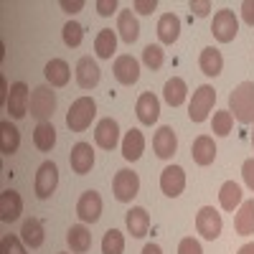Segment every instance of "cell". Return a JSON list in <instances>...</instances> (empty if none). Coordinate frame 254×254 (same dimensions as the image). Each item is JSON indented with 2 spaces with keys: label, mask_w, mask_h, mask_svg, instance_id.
I'll use <instances>...</instances> for the list:
<instances>
[{
  "label": "cell",
  "mask_w": 254,
  "mask_h": 254,
  "mask_svg": "<svg viewBox=\"0 0 254 254\" xmlns=\"http://www.w3.org/2000/svg\"><path fill=\"white\" fill-rule=\"evenodd\" d=\"M229 112L242 125L254 122V81H242L239 87L229 94Z\"/></svg>",
  "instance_id": "obj_1"
},
{
  "label": "cell",
  "mask_w": 254,
  "mask_h": 254,
  "mask_svg": "<svg viewBox=\"0 0 254 254\" xmlns=\"http://www.w3.org/2000/svg\"><path fill=\"white\" fill-rule=\"evenodd\" d=\"M94 115H97L94 99L92 97H79L69 107V112H66V127H69L71 132H84L92 125Z\"/></svg>",
  "instance_id": "obj_2"
},
{
  "label": "cell",
  "mask_w": 254,
  "mask_h": 254,
  "mask_svg": "<svg viewBox=\"0 0 254 254\" xmlns=\"http://www.w3.org/2000/svg\"><path fill=\"white\" fill-rule=\"evenodd\" d=\"M31 117H36L38 122H49L56 112V92L54 87H36L31 92V107H28Z\"/></svg>",
  "instance_id": "obj_3"
},
{
  "label": "cell",
  "mask_w": 254,
  "mask_h": 254,
  "mask_svg": "<svg viewBox=\"0 0 254 254\" xmlns=\"http://www.w3.org/2000/svg\"><path fill=\"white\" fill-rule=\"evenodd\" d=\"M56 186H59V168H56V163H54V160L41 163L38 171H36V183H33L36 196H38L41 201L51 198V193L56 190Z\"/></svg>",
  "instance_id": "obj_4"
},
{
  "label": "cell",
  "mask_w": 254,
  "mask_h": 254,
  "mask_svg": "<svg viewBox=\"0 0 254 254\" xmlns=\"http://www.w3.org/2000/svg\"><path fill=\"white\" fill-rule=\"evenodd\" d=\"M214 102H216L214 87L203 84V87H198L193 92V99H190V104H188V117L193 120V122H203L208 117V112L214 110Z\"/></svg>",
  "instance_id": "obj_5"
},
{
  "label": "cell",
  "mask_w": 254,
  "mask_h": 254,
  "mask_svg": "<svg viewBox=\"0 0 254 254\" xmlns=\"http://www.w3.org/2000/svg\"><path fill=\"white\" fill-rule=\"evenodd\" d=\"M196 229L198 234L208 242H214L221 237V229H224V221H221V214L214 208V206H203L198 214H196Z\"/></svg>",
  "instance_id": "obj_6"
},
{
  "label": "cell",
  "mask_w": 254,
  "mask_h": 254,
  "mask_svg": "<svg viewBox=\"0 0 254 254\" xmlns=\"http://www.w3.org/2000/svg\"><path fill=\"white\" fill-rule=\"evenodd\" d=\"M211 33H214L216 41H221V44H229V41H234L237 33H239V20L234 15V10H219L214 15V23H211Z\"/></svg>",
  "instance_id": "obj_7"
},
{
  "label": "cell",
  "mask_w": 254,
  "mask_h": 254,
  "mask_svg": "<svg viewBox=\"0 0 254 254\" xmlns=\"http://www.w3.org/2000/svg\"><path fill=\"white\" fill-rule=\"evenodd\" d=\"M112 190H115V198L122 201V203H130L135 196H137V190H140V178L135 171H117L115 181H112Z\"/></svg>",
  "instance_id": "obj_8"
},
{
  "label": "cell",
  "mask_w": 254,
  "mask_h": 254,
  "mask_svg": "<svg viewBox=\"0 0 254 254\" xmlns=\"http://www.w3.org/2000/svg\"><path fill=\"white\" fill-rule=\"evenodd\" d=\"M28 107H31V92L23 81H15L10 84V92H8V104L5 110L10 112L13 120H23L28 115Z\"/></svg>",
  "instance_id": "obj_9"
},
{
  "label": "cell",
  "mask_w": 254,
  "mask_h": 254,
  "mask_svg": "<svg viewBox=\"0 0 254 254\" xmlns=\"http://www.w3.org/2000/svg\"><path fill=\"white\" fill-rule=\"evenodd\" d=\"M76 214L84 224H97L102 216V196L97 190H84L76 201Z\"/></svg>",
  "instance_id": "obj_10"
},
{
  "label": "cell",
  "mask_w": 254,
  "mask_h": 254,
  "mask_svg": "<svg viewBox=\"0 0 254 254\" xmlns=\"http://www.w3.org/2000/svg\"><path fill=\"white\" fill-rule=\"evenodd\" d=\"M186 188V171L181 165H168L160 173V190L168 198H178Z\"/></svg>",
  "instance_id": "obj_11"
},
{
  "label": "cell",
  "mask_w": 254,
  "mask_h": 254,
  "mask_svg": "<svg viewBox=\"0 0 254 254\" xmlns=\"http://www.w3.org/2000/svg\"><path fill=\"white\" fill-rule=\"evenodd\" d=\"M69 163H71V171L76 176H87L94 165V150L89 142H76L71 147V155H69Z\"/></svg>",
  "instance_id": "obj_12"
},
{
  "label": "cell",
  "mask_w": 254,
  "mask_h": 254,
  "mask_svg": "<svg viewBox=\"0 0 254 254\" xmlns=\"http://www.w3.org/2000/svg\"><path fill=\"white\" fill-rule=\"evenodd\" d=\"M102 79V71L92 56H81L76 64V84L81 89H94Z\"/></svg>",
  "instance_id": "obj_13"
},
{
  "label": "cell",
  "mask_w": 254,
  "mask_h": 254,
  "mask_svg": "<svg viewBox=\"0 0 254 254\" xmlns=\"http://www.w3.org/2000/svg\"><path fill=\"white\" fill-rule=\"evenodd\" d=\"M94 140H97L99 147H104V150H115L117 142H120V125H117V120H112V117L99 120L97 130H94Z\"/></svg>",
  "instance_id": "obj_14"
},
{
  "label": "cell",
  "mask_w": 254,
  "mask_h": 254,
  "mask_svg": "<svg viewBox=\"0 0 254 254\" xmlns=\"http://www.w3.org/2000/svg\"><path fill=\"white\" fill-rule=\"evenodd\" d=\"M135 115L142 125H155L158 117H160V99L153 94V92H145L140 94L137 104H135Z\"/></svg>",
  "instance_id": "obj_15"
},
{
  "label": "cell",
  "mask_w": 254,
  "mask_h": 254,
  "mask_svg": "<svg viewBox=\"0 0 254 254\" xmlns=\"http://www.w3.org/2000/svg\"><path fill=\"white\" fill-rule=\"evenodd\" d=\"M153 150H155V155L158 158H163V160H168V158H173L176 155V150H178V137H176V132H173V127H160V130L155 132V137H153Z\"/></svg>",
  "instance_id": "obj_16"
},
{
  "label": "cell",
  "mask_w": 254,
  "mask_h": 254,
  "mask_svg": "<svg viewBox=\"0 0 254 254\" xmlns=\"http://www.w3.org/2000/svg\"><path fill=\"white\" fill-rule=\"evenodd\" d=\"M23 214V198H20L15 190H3L0 193V221L13 224Z\"/></svg>",
  "instance_id": "obj_17"
},
{
  "label": "cell",
  "mask_w": 254,
  "mask_h": 254,
  "mask_svg": "<svg viewBox=\"0 0 254 254\" xmlns=\"http://www.w3.org/2000/svg\"><path fill=\"white\" fill-rule=\"evenodd\" d=\"M115 79L120 84H125V87L135 84L140 79V64H137V59L127 56V54L125 56H117L115 59Z\"/></svg>",
  "instance_id": "obj_18"
},
{
  "label": "cell",
  "mask_w": 254,
  "mask_h": 254,
  "mask_svg": "<svg viewBox=\"0 0 254 254\" xmlns=\"http://www.w3.org/2000/svg\"><path fill=\"white\" fill-rule=\"evenodd\" d=\"M125 224H127V231L132 234V239H142L147 237V229H150V216L142 206H132L125 216Z\"/></svg>",
  "instance_id": "obj_19"
},
{
  "label": "cell",
  "mask_w": 254,
  "mask_h": 254,
  "mask_svg": "<svg viewBox=\"0 0 254 254\" xmlns=\"http://www.w3.org/2000/svg\"><path fill=\"white\" fill-rule=\"evenodd\" d=\"M190 158H193L198 165H211L216 158V142L214 137L208 135H198L193 140V145H190Z\"/></svg>",
  "instance_id": "obj_20"
},
{
  "label": "cell",
  "mask_w": 254,
  "mask_h": 254,
  "mask_svg": "<svg viewBox=\"0 0 254 254\" xmlns=\"http://www.w3.org/2000/svg\"><path fill=\"white\" fill-rule=\"evenodd\" d=\"M181 36V18L176 13H163L160 20H158V38H160V44L165 46H171L176 44Z\"/></svg>",
  "instance_id": "obj_21"
},
{
  "label": "cell",
  "mask_w": 254,
  "mask_h": 254,
  "mask_svg": "<svg viewBox=\"0 0 254 254\" xmlns=\"http://www.w3.org/2000/svg\"><path fill=\"white\" fill-rule=\"evenodd\" d=\"M117 31H120V38L125 44H135L140 38V23L132 10H120L117 13Z\"/></svg>",
  "instance_id": "obj_22"
},
{
  "label": "cell",
  "mask_w": 254,
  "mask_h": 254,
  "mask_svg": "<svg viewBox=\"0 0 254 254\" xmlns=\"http://www.w3.org/2000/svg\"><path fill=\"white\" fill-rule=\"evenodd\" d=\"M18 147H20L18 127L10 125V120H3V122H0V153H3V155H13V153H18Z\"/></svg>",
  "instance_id": "obj_23"
},
{
  "label": "cell",
  "mask_w": 254,
  "mask_h": 254,
  "mask_svg": "<svg viewBox=\"0 0 254 254\" xmlns=\"http://www.w3.org/2000/svg\"><path fill=\"white\" fill-rule=\"evenodd\" d=\"M46 79L51 87H66L69 84V76H71V69H69V64L64 61V59H51L46 64V69H44Z\"/></svg>",
  "instance_id": "obj_24"
},
{
  "label": "cell",
  "mask_w": 254,
  "mask_h": 254,
  "mask_svg": "<svg viewBox=\"0 0 254 254\" xmlns=\"http://www.w3.org/2000/svg\"><path fill=\"white\" fill-rule=\"evenodd\" d=\"M198 66H201V71H203L206 76H219L221 69H224V56H221V51L214 49V46L203 49L201 56H198Z\"/></svg>",
  "instance_id": "obj_25"
},
{
  "label": "cell",
  "mask_w": 254,
  "mask_h": 254,
  "mask_svg": "<svg viewBox=\"0 0 254 254\" xmlns=\"http://www.w3.org/2000/svg\"><path fill=\"white\" fill-rule=\"evenodd\" d=\"M20 239H23L26 247H31V249L44 247V242H46L44 224H41L38 219H28V221H23V226H20Z\"/></svg>",
  "instance_id": "obj_26"
},
{
  "label": "cell",
  "mask_w": 254,
  "mask_h": 254,
  "mask_svg": "<svg viewBox=\"0 0 254 254\" xmlns=\"http://www.w3.org/2000/svg\"><path fill=\"white\" fill-rule=\"evenodd\" d=\"M234 229H237V234H242V237L254 234V198L244 201L239 206L237 216H234Z\"/></svg>",
  "instance_id": "obj_27"
},
{
  "label": "cell",
  "mask_w": 254,
  "mask_h": 254,
  "mask_svg": "<svg viewBox=\"0 0 254 254\" xmlns=\"http://www.w3.org/2000/svg\"><path fill=\"white\" fill-rule=\"evenodd\" d=\"M66 242H69L74 254H84V252H89V247H92V234H89V229L84 224H76V226L69 229Z\"/></svg>",
  "instance_id": "obj_28"
},
{
  "label": "cell",
  "mask_w": 254,
  "mask_h": 254,
  "mask_svg": "<svg viewBox=\"0 0 254 254\" xmlns=\"http://www.w3.org/2000/svg\"><path fill=\"white\" fill-rule=\"evenodd\" d=\"M186 94H188V87H186V81L181 76H173V79L165 81L163 97H165V102L171 104V107H181V104L186 102Z\"/></svg>",
  "instance_id": "obj_29"
},
{
  "label": "cell",
  "mask_w": 254,
  "mask_h": 254,
  "mask_svg": "<svg viewBox=\"0 0 254 254\" xmlns=\"http://www.w3.org/2000/svg\"><path fill=\"white\" fill-rule=\"evenodd\" d=\"M145 150V135L140 130H130L122 140V158L125 160H137Z\"/></svg>",
  "instance_id": "obj_30"
},
{
  "label": "cell",
  "mask_w": 254,
  "mask_h": 254,
  "mask_svg": "<svg viewBox=\"0 0 254 254\" xmlns=\"http://www.w3.org/2000/svg\"><path fill=\"white\" fill-rule=\"evenodd\" d=\"M115 49H117V33L112 28H102L94 38V54L99 59H112Z\"/></svg>",
  "instance_id": "obj_31"
},
{
  "label": "cell",
  "mask_w": 254,
  "mask_h": 254,
  "mask_svg": "<svg viewBox=\"0 0 254 254\" xmlns=\"http://www.w3.org/2000/svg\"><path fill=\"white\" fill-rule=\"evenodd\" d=\"M33 145L38 147L41 153H49L51 147L56 145V130L51 122H38L33 130Z\"/></svg>",
  "instance_id": "obj_32"
},
{
  "label": "cell",
  "mask_w": 254,
  "mask_h": 254,
  "mask_svg": "<svg viewBox=\"0 0 254 254\" xmlns=\"http://www.w3.org/2000/svg\"><path fill=\"white\" fill-rule=\"evenodd\" d=\"M219 203L224 211H234L237 206H242V188L234 181H226L219 190Z\"/></svg>",
  "instance_id": "obj_33"
},
{
  "label": "cell",
  "mask_w": 254,
  "mask_h": 254,
  "mask_svg": "<svg viewBox=\"0 0 254 254\" xmlns=\"http://www.w3.org/2000/svg\"><path fill=\"white\" fill-rule=\"evenodd\" d=\"M125 252V237L122 231L117 229H110L102 239V254H122Z\"/></svg>",
  "instance_id": "obj_34"
},
{
  "label": "cell",
  "mask_w": 254,
  "mask_h": 254,
  "mask_svg": "<svg viewBox=\"0 0 254 254\" xmlns=\"http://www.w3.org/2000/svg\"><path fill=\"white\" fill-rule=\"evenodd\" d=\"M142 61H145L147 69L158 71L163 64H165V51H163L158 44H150V46H145V51H142Z\"/></svg>",
  "instance_id": "obj_35"
},
{
  "label": "cell",
  "mask_w": 254,
  "mask_h": 254,
  "mask_svg": "<svg viewBox=\"0 0 254 254\" xmlns=\"http://www.w3.org/2000/svg\"><path fill=\"white\" fill-rule=\"evenodd\" d=\"M231 127H234V117H231L229 110H221L214 115V122H211V130H214V135L219 137H226L231 132Z\"/></svg>",
  "instance_id": "obj_36"
},
{
  "label": "cell",
  "mask_w": 254,
  "mask_h": 254,
  "mask_svg": "<svg viewBox=\"0 0 254 254\" xmlns=\"http://www.w3.org/2000/svg\"><path fill=\"white\" fill-rule=\"evenodd\" d=\"M81 41H84V28H81V23H76V20H69V23L64 26V44H66L69 49H76V46H81Z\"/></svg>",
  "instance_id": "obj_37"
},
{
  "label": "cell",
  "mask_w": 254,
  "mask_h": 254,
  "mask_svg": "<svg viewBox=\"0 0 254 254\" xmlns=\"http://www.w3.org/2000/svg\"><path fill=\"white\" fill-rule=\"evenodd\" d=\"M26 242L15 237V234H5L3 242H0V254H26Z\"/></svg>",
  "instance_id": "obj_38"
},
{
  "label": "cell",
  "mask_w": 254,
  "mask_h": 254,
  "mask_svg": "<svg viewBox=\"0 0 254 254\" xmlns=\"http://www.w3.org/2000/svg\"><path fill=\"white\" fill-rule=\"evenodd\" d=\"M178 254H203V249H201V244L193 237H186L178 244Z\"/></svg>",
  "instance_id": "obj_39"
},
{
  "label": "cell",
  "mask_w": 254,
  "mask_h": 254,
  "mask_svg": "<svg viewBox=\"0 0 254 254\" xmlns=\"http://www.w3.org/2000/svg\"><path fill=\"white\" fill-rule=\"evenodd\" d=\"M117 0H97V13L104 15V18H110L112 13H117Z\"/></svg>",
  "instance_id": "obj_40"
},
{
  "label": "cell",
  "mask_w": 254,
  "mask_h": 254,
  "mask_svg": "<svg viewBox=\"0 0 254 254\" xmlns=\"http://www.w3.org/2000/svg\"><path fill=\"white\" fill-rule=\"evenodd\" d=\"M188 8H190V13H196L198 18H203V15H208V10H211V3H208V0H190V3H188Z\"/></svg>",
  "instance_id": "obj_41"
},
{
  "label": "cell",
  "mask_w": 254,
  "mask_h": 254,
  "mask_svg": "<svg viewBox=\"0 0 254 254\" xmlns=\"http://www.w3.org/2000/svg\"><path fill=\"white\" fill-rule=\"evenodd\" d=\"M132 8H135L137 13H142V15H150V13L158 8V0H135Z\"/></svg>",
  "instance_id": "obj_42"
},
{
  "label": "cell",
  "mask_w": 254,
  "mask_h": 254,
  "mask_svg": "<svg viewBox=\"0 0 254 254\" xmlns=\"http://www.w3.org/2000/svg\"><path fill=\"white\" fill-rule=\"evenodd\" d=\"M242 176H244V183L254 190V158L244 160V165H242Z\"/></svg>",
  "instance_id": "obj_43"
},
{
  "label": "cell",
  "mask_w": 254,
  "mask_h": 254,
  "mask_svg": "<svg viewBox=\"0 0 254 254\" xmlns=\"http://www.w3.org/2000/svg\"><path fill=\"white\" fill-rule=\"evenodd\" d=\"M242 18H244V23L254 28V0H244L242 3Z\"/></svg>",
  "instance_id": "obj_44"
},
{
  "label": "cell",
  "mask_w": 254,
  "mask_h": 254,
  "mask_svg": "<svg viewBox=\"0 0 254 254\" xmlns=\"http://www.w3.org/2000/svg\"><path fill=\"white\" fill-rule=\"evenodd\" d=\"M59 5H61L64 13H69V15H71V13H79V10L84 8V0H61Z\"/></svg>",
  "instance_id": "obj_45"
},
{
  "label": "cell",
  "mask_w": 254,
  "mask_h": 254,
  "mask_svg": "<svg viewBox=\"0 0 254 254\" xmlns=\"http://www.w3.org/2000/svg\"><path fill=\"white\" fill-rule=\"evenodd\" d=\"M142 254H163V249L158 244H145L142 247Z\"/></svg>",
  "instance_id": "obj_46"
},
{
  "label": "cell",
  "mask_w": 254,
  "mask_h": 254,
  "mask_svg": "<svg viewBox=\"0 0 254 254\" xmlns=\"http://www.w3.org/2000/svg\"><path fill=\"white\" fill-rule=\"evenodd\" d=\"M239 254H254V242H252V244H244V247H239Z\"/></svg>",
  "instance_id": "obj_47"
},
{
  "label": "cell",
  "mask_w": 254,
  "mask_h": 254,
  "mask_svg": "<svg viewBox=\"0 0 254 254\" xmlns=\"http://www.w3.org/2000/svg\"><path fill=\"white\" fill-rule=\"evenodd\" d=\"M252 147H254V132H252Z\"/></svg>",
  "instance_id": "obj_48"
}]
</instances>
